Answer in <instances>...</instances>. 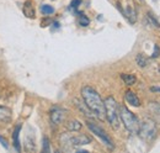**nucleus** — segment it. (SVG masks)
Masks as SVG:
<instances>
[{"mask_svg": "<svg viewBox=\"0 0 160 153\" xmlns=\"http://www.w3.org/2000/svg\"><path fill=\"white\" fill-rule=\"evenodd\" d=\"M81 96H83L84 103L86 106L93 111L94 115L99 120L103 121L106 119V113H105V103L102 101L101 96L97 91H96L93 86L85 85L81 89Z\"/></svg>", "mask_w": 160, "mask_h": 153, "instance_id": "1", "label": "nucleus"}, {"mask_svg": "<svg viewBox=\"0 0 160 153\" xmlns=\"http://www.w3.org/2000/svg\"><path fill=\"white\" fill-rule=\"evenodd\" d=\"M118 113H120V119L123 123V126L132 135H138L139 131V121L138 119L134 116V114L129 111L125 105H121L118 108Z\"/></svg>", "mask_w": 160, "mask_h": 153, "instance_id": "2", "label": "nucleus"}, {"mask_svg": "<svg viewBox=\"0 0 160 153\" xmlns=\"http://www.w3.org/2000/svg\"><path fill=\"white\" fill-rule=\"evenodd\" d=\"M105 103V113H106V119L111 126L117 130L120 127V113H118V105L113 96L106 98Z\"/></svg>", "mask_w": 160, "mask_h": 153, "instance_id": "3", "label": "nucleus"}, {"mask_svg": "<svg viewBox=\"0 0 160 153\" xmlns=\"http://www.w3.org/2000/svg\"><path fill=\"white\" fill-rule=\"evenodd\" d=\"M138 135L140 136L142 140L144 141H152L157 135V123L154 120L145 117L143 121L139 122V131Z\"/></svg>", "mask_w": 160, "mask_h": 153, "instance_id": "4", "label": "nucleus"}, {"mask_svg": "<svg viewBox=\"0 0 160 153\" xmlns=\"http://www.w3.org/2000/svg\"><path fill=\"white\" fill-rule=\"evenodd\" d=\"M86 126H88V128L94 133V135H95L96 137H99L100 140L102 141V143H103L105 146H107V147L110 148V150H113V148H115V145H113L112 140L110 138V136L107 135V133L105 132L99 126V125L94 123L93 121H86Z\"/></svg>", "mask_w": 160, "mask_h": 153, "instance_id": "5", "label": "nucleus"}, {"mask_svg": "<svg viewBox=\"0 0 160 153\" xmlns=\"http://www.w3.org/2000/svg\"><path fill=\"white\" fill-rule=\"evenodd\" d=\"M62 143L64 145H69V146H84V145H89L91 142V138L86 135H78V136H67L63 135L62 136Z\"/></svg>", "mask_w": 160, "mask_h": 153, "instance_id": "6", "label": "nucleus"}, {"mask_svg": "<svg viewBox=\"0 0 160 153\" xmlns=\"http://www.w3.org/2000/svg\"><path fill=\"white\" fill-rule=\"evenodd\" d=\"M49 117H51V121L54 125H59L63 119H64V110H62L58 106H54V108L51 110V114H49Z\"/></svg>", "mask_w": 160, "mask_h": 153, "instance_id": "7", "label": "nucleus"}, {"mask_svg": "<svg viewBox=\"0 0 160 153\" xmlns=\"http://www.w3.org/2000/svg\"><path fill=\"white\" fill-rule=\"evenodd\" d=\"M21 128H22V125L21 123H17L15 127H14V131H12V145L15 147V150L17 152L21 151V145H20V132H21Z\"/></svg>", "mask_w": 160, "mask_h": 153, "instance_id": "8", "label": "nucleus"}, {"mask_svg": "<svg viewBox=\"0 0 160 153\" xmlns=\"http://www.w3.org/2000/svg\"><path fill=\"white\" fill-rule=\"evenodd\" d=\"M125 99H126V101L129 105H132V106H135V108H138V106L140 105V100H139V98L137 96L133 91H131V90H127L126 91V94H125Z\"/></svg>", "mask_w": 160, "mask_h": 153, "instance_id": "9", "label": "nucleus"}, {"mask_svg": "<svg viewBox=\"0 0 160 153\" xmlns=\"http://www.w3.org/2000/svg\"><path fill=\"white\" fill-rule=\"evenodd\" d=\"M12 117V111L7 106H0V121L1 122H10Z\"/></svg>", "mask_w": 160, "mask_h": 153, "instance_id": "10", "label": "nucleus"}, {"mask_svg": "<svg viewBox=\"0 0 160 153\" xmlns=\"http://www.w3.org/2000/svg\"><path fill=\"white\" fill-rule=\"evenodd\" d=\"M74 103H75V106H76V108L79 109V110L81 111V113H83V114L85 115V116H88V117H96L95 115H94L93 111H91V110L88 108V106H86L85 103L83 104L80 100H78V99H74Z\"/></svg>", "mask_w": 160, "mask_h": 153, "instance_id": "11", "label": "nucleus"}, {"mask_svg": "<svg viewBox=\"0 0 160 153\" xmlns=\"http://www.w3.org/2000/svg\"><path fill=\"white\" fill-rule=\"evenodd\" d=\"M22 11H24V15L29 19H33L35 17V8L32 5L31 0H26L24 4V8H22Z\"/></svg>", "mask_w": 160, "mask_h": 153, "instance_id": "12", "label": "nucleus"}, {"mask_svg": "<svg viewBox=\"0 0 160 153\" xmlns=\"http://www.w3.org/2000/svg\"><path fill=\"white\" fill-rule=\"evenodd\" d=\"M123 14H125V17L127 19L128 21L131 22V24H134V22L137 21V15H135V10L132 6L128 5L126 8V10L123 11Z\"/></svg>", "mask_w": 160, "mask_h": 153, "instance_id": "13", "label": "nucleus"}, {"mask_svg": "<svg viewBox=\"0 0 160 153\" xmlns=\"http://www.w3.org/2000/svg\"><path fill=\"white\" fill-rule=\"evenodd\" d=\"M121 79L125 82V84L128 85V86L133 85L134 83L137 82V78H135L134 74H125V73H122L121 74Z\"/></svg>", "mask_w": 160, "mask_h": 153, "instance_id": "14", "label": "nucleus"}, {"mask_svg": "<svg viewBox=\"0 0 160 153\" xmlns=\"http://www.w3.org/2000/svg\"><path fill=\"white\" fill-rule=\"evenodd\" d=\"M25 148L29 152H33L36 151V145H35V135L32 136H26V141H25Z\"/></svg>", "mask_w": 160, "mask_h": 153, "instance_id": "15", "label": "nucleus"}, {"mask_svg": "<svg viewBox=\"0 0 160 153\" xmlns=\"http://www.w3.org/2000/svg\"><path fill=\"white\" fill-rule=\"evenodd\" d=\"M135 62L140 68H145L148 66V58L143 53H138L135 56Z\"/></svg>", "mask_w": 160, "mask_h": 153, "instance_id": "16", "label": "nucleus"}, {"mask_svg": "<svg viewBox=\"0 0 160 153\" xmlns=\"http://www.w3.org/2000/svg\"><path fill=\"white\" fill-rule=\"evenodd\" d=\"M67 128L69 130V131H80L81 130V123L78 121V120H71V121H69L67 123Z\"/></svg>", "mask_w": 160, "mask_h": 153, "instance_id": "17", "label": "nucleus"}, {"mask_svg": "<svg viewBox=\"0 0 160 153\" xmlns=\"http://www.w3.org/2000/svg\"><path fill=\"white\" fill-rule=\"evenodd\" d=\"M78 14H79V24H80V26H83V27L89 26V24H90V19L86 16V15H84L83 12H78Z\"/></svg>", "mask_w": 160, "mask_h": 153, "instance_id": "18", "label": "nucleus"}, {"mask_svg": "<svg viewBox=\"0 0 160 153\" xmlns=\"http://www.w3.org/2000/svg\"><path fill=\"white\" fill-rule=\"evenodd\" d=\"M41 11H42L43 15H51V14L54 12V8L51 5H47V4H43V5H41Z\"/></svg>", "mask_w": 160, "mask_h": 153, "instance_id": "19", "label": "nucleus"}, {"mask_svg": "<svg viewBox=\"0 0 160 153\" xmlns=\"http://www.w3.org/2000/svg\"><path fill=\"white\" fill-rule=\"evenodd\" d=\"M150 110L154 115L160 116V104L159 103H150Z\"/></svg>", "mask_w": 160, "mask_h": 153, "instance_id": "20", "label": "nucleus"}, {"mask_svg": "<svg viewBox=\"0 0 160 153\" xmlns=\"http://www.w3.org/2000/svg\"><path fill=\"white\" fill-rule=\"evenodd\" d=\"M42 151L47 152V153L51 151V148H49V140L47 136H43V138H42Z\"/></svg>", "mask_w": 160, "mask_h": 153, "instance_id": "21", "label": "nucleus"}, {"mask_svg": "<svg viewBox=\"0 0 160 153\" xmlns=\"http://www.w3.org/2000/svg\"><path fill=\"white\" fill-rule=\"evenodd\" d=\"M147 19H148V21L150 22V25H153V26H155V27H160V24L157 21V19H154V16L152 15V12H148Z\"/></svg>", "mask_w": 160, "mask_h": 153, "instance_id": "22", "label": "nucleus"}, {"mask_svg": "<svg viewBox=\"0 0 160 153\" xmlns=\"http://www.w3.org/2000/svg\"><path fill=\"white\" fill-rule=\"evenodd\" d=\"M80 4H81V0H71L69 9H71V10H75V12H76V9L79 8Z\"/></svg>", "mask_w": 160, "mask_h": 153, "instance_id": "23", "label": "nucleus"}, {"mask_svg": "<svg viewBox=\"0 0 160 153\" xmlns=\"http://www.w3.org/2000/svg\"><path fill=\"white\" fill-rule=\"evenodd\" d=\"M159 56H160L159 46H158V45H155V46H154V52H153V54H152V57H153V58H158Z\"/></svg>", "mask_w": 160, "mask_h": 153, "instance_id": "24", "label": "nucleus"}, {"mask_svg": "<svg viewBox=\"0 0 160 153\" xmlns=\"http://www.w3.org/2000/svg\"><path fill=\"white\" fill-rule=\"evenodd\" d=\"M0 143H1V145H3V147L5 148V150H7V148H9V145H7V141H6V140H5V138H4L3 136H0Z\"/></svg>", "mask_w": 160, "mask_h": 153, "instance_id": "25", "label": "nucleus"}, {"mask_svg": "<svg viewBox=\"0 0 160 153\" xmlns=\"http://www.w3.org/2000/svg\"><path fill=\"white\" fill-rule=\"evenodd\" d=\"M152 91H155V93H160V86H152L150 88Z\"/></svg>", "mask_w": 160, "mask_h": 153, "instance_id": "26", "label": "nucleus"}]
</instances>
